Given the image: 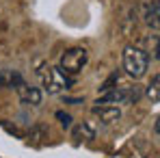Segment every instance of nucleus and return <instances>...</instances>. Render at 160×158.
Returning a JSON list of instances; mask_svg holds the SVG:
<instances>
[{"mask_svg":"<svg viewBox=\"0 0 160 158\" xmlns=\"http://www.w3.org/2000/svg\"><path fill=\"white\" fill-rule=\"evenodd\" d=\"M123 69L130 78H143L149 69V54L138 46H126L123 50Z\"/></svg>","mask_w":160,"mask_h":158,"instance_id":"obj_1","label":"nucleus"},{"mask_svg":"<svg viewBox=\"0 0 160 158\" xmlns=\"http://www.w3.org/2000/svg\"><path fill=\"white\" fill-rule=\"evenodd\" d=\"M37 74H39V78H41L43 89H46L50 95H56V93L67 91V89L72 87V82H74L72 78H67L58 67H52V65H48V63H41L39 69H37Z\"/></svg>","mask_w":160,"mask_h":158,"instance_id":"obj_2","label":"nucleus"},{"mask_svg":"<svg viewBox=\"0 0 160 158\" xmlns=\"http://www.w3.org/2000/svg\"><path fill=\"white\" fill-rule=\"evenodd\" d=\"M89 63V52L84 50V48H69V50H65V52L61 54V63H58V69L65 74V76H74V74H78L84 69V65Z\"/></svg>","mask_w":160,"mask_h":158,"instance_id":"obj_3","label":"nucleus"},{"mask_svg":"<svg viewBox=\"0 0 160 158\" xmlns=\"http://www.w3.org/2000/svg\"><path fill=\"white\" fill-rule=\"evenodd\" d=\"M91 113L102 121V124H115L121 119V108L115 104H108V102H98V104L91 108Z\"/></svg>","mask_w":160,"mask_h":158,"instance_id":"obj_4","label":"nucleus"},{"mask_svg":"<svg viewBox=\"0 0 160 158\" xmlns=\"http://www.w3.org/2000/svg\"><path fill=\"white\" fill-rule=\"evenodd\" d=\"M158 15H160V2L158 0H143V20L154 33H158Z\"/></svg>","mask_w":160,"mask_h":158,"instance_id":"obj_5","label":"nucleus"},{"mask_svg":"<svg viewBox=\"0 0 160 158\" xmlns=\"http://www.w3.org/2000/svg\"><path fill=\"white\" fill-rule=\"evenodd\" d=\"M18 95H20L22 104H28V106H39L41 104V98H43L41 89L28 87V84H20V87H18Z\"/></svg>","mask_w":160,"mask_h":158,"instance_id":"obj_6","label":"nucleus"},{"mask_svg":"<svg viewBox=\"0 0 160 158\" xmlns=\"http://www.w3.org/2000/svg\"><path fill=\"white\" fill-rule=\"evenodd\" d=\"M145 95H147L154 104H158V100H160V76L158 74L152 76V82H149L147 89H145Z\"/></svg>","mask_w":160,"mask_h":158,"instance_id":"obj_7","label":"nucleus"},{"mask_svg":"<svg viewBox=\"0 0 160 158\" xmlns=\"http://www.w3.org/2000/svg\"><path fill=\"white\" fill-rule=\"evenodd\" d=\"M43 136H46V128L43 126H35L32 130L28 132V141H35V143H39Z\"/></svg>","mask_w":160,"mask_h":158,"instance_id":"obj_8","label":"nucleus"},{"mask_svg":"<svg viewBox=\"0 0 160 158\" xmlns=\"http://www.w3.org/2000/svg\"><path fill=\"white\" fill-rule=\"evenodd\" d=\"M56 119L61 121V126H63V128H72V115H69V113L56 110Z\"/></svg>","mask_w":160,"mask_h":158,"instance_id":"obj_9","label":"nucleus"},{"mask_svg":"<svg viewBox=\"0 0 160 158\" xmlns=\"http://www.w3.org/2000/svg\"><path fill=\"white\" fill-rule=\"evenodd\" d=\"M78 134L87 136V139H93V136H95V132H93V128H91L89 124H82V126L78 128Z\"/></svg>","mask_w":160,"mask_h":158,"instance_id":"obj_10","label":"nucleus"}]
</instances>
